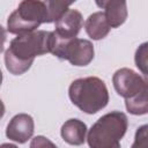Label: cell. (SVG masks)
<instances>
[{"label":"cell","instance_id":"cell-1","mask_svg":"<svg viewBox=\"0 0 148 148\" xmlns=\"http://www.w3.org/2000/svg\"><path fill=\"white\" fill-rule=\"evenodd\" d=\"M52 31L35 30L17 35L5 52V65L13 75H22L32 65L37 56L50 53Z\"/></svg>","mask_w":148,"mask_h":148},{"label":"cell","instance_id":"cell-16","mask_svg":"<svg viewBox=\"0 0 148 148\" xmlns=\"http://www.w3.org/2000/svg\"><path fill=\"white\" fill-rule=\"evenodd\" d=\"M45 146H51V147H54L56 145L53 142H51L45 136H42V135H38L36 138H34L32 142L30 143V147H45Z\"/></svg>","mask_w":148,"mask_h":148},{"label":"cell","instance_id":"cell-17","mask_svg":"<svg viewBox=\"0 0 148 148\" xmlns=\"http://www.w3.org/2000/svg\"><path fill=\"white\" fill-rule=\"evenodd\" d=\"M96 1V5L99 7V8H102V6H103V3L105 2V0H95Z\"/></svg>","mask_w":148,"mask_h":148},{"label":"cell","instance_id":"cell-3","mask_svg":"<svg viewBox=\"0 0 148 148\" xmlns=\"http://www.w3.org/2000/svg\"><path fill=\"white\" fill-rule=\"evenodd\" d=\"M128 126L127 117L120 111L102 116L88 131L87 142L91 148H118Z\"/></svg>","mask_w":148,"mask_h":148},{"label":"cell","instance_id":"cell-5","mask_svg":"<svg viewBox=\"0 0 148 148\" xmlns=\"http://www.w3.org/2000/svg\"><path fill=\"white\" fill-rule=\"evenodd\" d=\"M53 56L68 60L73 66L82 67L89 65L95 54L94 45L88 39L82 38H62L52 31L51 51Z\"/></svg>","mask_w":148,"mask_h":148},{"label":"cell","instance_id":"cell-10","mask_svg":"<svg viewBox=\"0 0 148 148\" xmlns=\"http://www.w3.org/2000/svg\"><path fill=\"white\" fill-rule=\"evenodd\" d=\"M102 8L111 28H118L125 23L128 15L126 0H105Z\"/></svg>","mask_w":148,"mask_h":148},{"label":"cell","instance_id":"cell-14","mask_svg":"<svg viewBox=\"0 0 148 148\" xmlns=\"http://www.w3.org/2000/svg\"><path fill=\"white\" fill-rule=\"evenodd\" d=\"M134 61H135V66L143 74L145 80L148 82V42L142 43L136 49Z\"/></svg>","mask_w":148,"mask_h":148},{"label":"cell","instance_id":"cell-2","mask_svg":"<svg viewBox=\"0 0 148 148\" xmlns=\"http://www.w3.org/2000/svg\"><path fill=\"white\" fill-rule=\"evenodd\" d=\"M71 102L81 111L94 114L108 105L109 91L103 80L96 76L74 80L68 88Z\"/></svg>","mask_w":148,"mask_h":148},{"label":"cell","instance_id":"cell-6","mask_svg":"<svg viewBox=\"0 0 148 148\" xmlns=\"http://www.w3.org/2000/svg\"><path fill=\"white\" fill-rule=\"evenodd\" d=\"M112 82L117 94L125 99L133 97L147 83L145 77L131 68H120L116 71L112 76Z\"/></svg>","mask_w":148,"mask_h":148},{"label":"cell","instance_id":"cell-13","mask_svg":"<svg viewBox=\"0 0 148 148\" xmlns=\"http://www.w3.org/2000/svg\"><path fill=\"white\" fill-rule=\"evenodd\" d=\"M75 1L76 0H44L43 2L46 8V23L56 22Z\"/></svg>","mask_w":148,"mask_h":148},{"label":"cell","instance_id":"cell-8","mask_svg":"<svg viewBox=\"0 0 148 148\" xmlns=\"http://www.w3.org/2000/svg\"><path fill=\"white\" fill-rule=\"evenodd\" d=\"M54 32L62 38H74L83 27L82 14L76 9H68L56 22Z\"/></svg>","mask_w":148,"mask_h":148},{"label":"cell","instance_id":"cell-4","mask_svg":"<svg viewBox=\"0 0 148 148\" xmlns=\"http://www.w3.org/2000/svg\"><path fill=\"white\" fill-rule=\"evenodd\" d=\"M46 23V8L40 0H22L18 7L7 20V30L10 34L21 35L37 30Z\"/></svg>","mask_w":148,"mask_h":148},{"label":"cell","instance_id":"cell-15","mask_svg":"<svg viewBox=\"0 0 148 148\" xmlns=\"http://www.w3.org/2000/svg\"><path fill=\"white\" fill-rule=\"evenodd\" d=\"M132 148H148V124L136 130Z\"/></svg>","mask_w":148,"mask_h":148},{"label":"cell","instance_id":"cell-11","mask_svg":"<svg viewBox=\"0 0 148 148\" xmlns=\"http://www.w3.org/2000/svg\"><path fill=\"white\" fill-rule=\"evenodd\" d=\"M84 29H86L87 35L91 39L99 40L108 36L111 27L105 17L104 12H96L89 15V17L86 20Z\"/></svg>","mask_w":148,"mask_h":148},{"label":"cell","instance_id":"cell-9","mask_svg":"<svg viewBox=\"0 0 148 148\" xmlns=\"http://www.w3.org/2000/svg\"><path fill=\"white\" fill-rule=\"evenodd\" d=\"M61 138L69 145L80 146L87 140L88 128L87 125L80 119H68L65 121L60 130Z\"/></svg>","mask_w":148,"mask_h":148},{"label":"cell","instance_id":"cell-12","mask_svg":"<svg viewBox=\"0 0 148 148\" xmlns=\"http://www.w3.org/2000/svg\"><path fill=\"white\" fill-rule=\"evenodd\" d=\"M126 110L134 116H142L148 113V82L133 97L125 99Z\"/></svg>","mask_w":148,"mask_h":148},{"label":"cell","instance_id":"cell-7","mask_svg":"<svg viewBox=\"0 0 148 148\" xmlns=\"http://www.w3.org/2000/svg\"><path fill=\"white\" fill-rule=\"evenodd\" d=\"M34 119L28 113L15 114L8 123L6 128V136L17 143L27 142L34 134Z\"/></svg>","mask_w":148,"mask_h":148}]
</instances>
